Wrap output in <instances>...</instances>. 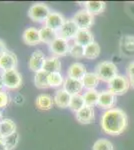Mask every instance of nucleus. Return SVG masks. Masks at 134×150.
<instances>
[{
	"label": "nucleus",
	"mask_w": 134,
	"mask_h": 150,
	"mask_svg": "<svg viewBox=\"0 0 134 150\" xmlns=\"http://www.w3.org/2000/svg\"><path fill=\"white\" fill-rule=\"evenodd\" d=\"M100 52H101L100 45L94 41V42L90 43L89 45L85 46L84 57L86 58V59H90V60L96 59V58L100 55Z\"/></svg>",
	"instance_id": "26"
},
{
	"label": "nucleus",
	"mask_w": 134,
	"mask_h": 150,
	"mask_svg": "<svg viewBox=\"0 0 134 150\" xmlns=\"http://www.w3.org/2000/svg\"><path fill=\"white\" fill-rule=\"evenodd\" d=\"M85 106H89V107L93 108L94 106H97L99 99V92L94 89V90H87L83 95Z\"/></svg>",
	"instance_id": "28"
},
{
	"label": "nucleus",
	"mask_w": 134,
	"mask_h": 150,
	"mask_svg": "<svg viewBox=\"0 0 134 150\" xmlns=\"http://www.w3.org/2000/svg\"><path fill=\"white\" fill-rule=\"evenodd\" d=\"M75 118L80 124H90L95 120L94 109L89 106H84L75 113Z\"/></svg>",
	"instance_id": "12"
},
{
	"label": "nucleus",
	"mask_w": 134,
	"mask_h": 150,
	"mask_svg": "<svg viewBox=\"0 0 134 150\" xmlns=\"http://www.w3.org/2000/svg\"><path fill=\"white\" fill-rule=\"evenodd\" d=\"M19 140H20V135H19L18 132H15V133H13V134L3 138V141L8 150H12L15 148L19 143Z\"/></svg>",
	"instance_id": "31"
},
{
	"label": "nucleus",
	"mask_w": 134,
	"mask_h": 150,
	"mask_svg": "<svg viewBox=\"0 0 134 150\" xmlns=\"http://www.w3.org/2000/svg\"><path fill=\"white\" fill-rule=\"evenodd\" d=\"M48 74L44 70H41V71L37 72L34 75V84L37 88L39 89H45L49 87L48 84Z\"/></svg>",
	"instance_id": "27"
},
{
	"label": "nucleus",
	"mask_w": 134,
	"mask_h": 150,
	"mask_svg": "<svg viewBox=\"0 0 134 150\" xmlns=\"http://www.w3.org/2000/svg\"><path fill=\"white\" fill-rule=\"evenodd\" d=\"M43 70L47 73H54V72H60L61 70V62L59 58L56 56L47 57L45 60V64L43 67Z\"/></svg>",
	"instance_id": "24"
},
{
	"label": "nucleus",
	"mask_w": 134,
	"mask_h": 150,
	"mask_svg": "<svg viewBox=\"0 0 134 150\" xmlns=\"http://www.w3.org/2000/svg\"><path fill=\"white\" fill-rule=\"evenodd\" d=\"M78 30V26L76 25V23L74 22V20L72 18L66 19L64 24L61 26V28L57 31V35L58 37H61L63 39L69 41L71 39H74Z\"/></svg>",
	"instance_id": "6"
},
{
	"label": "nucleus",
	"mask_w": 134,
	"mask_h": 150,
	"mask_svg": "<svg viewBox=\"0 0 134 150\" xmlns=\"http://www.w3.org/2000/svg\"><path fill=\"white\" fill-rule=\"evenodd\" d=\"M72 19L79 29H89L94 24V16L86 9H81L73 15Z\"/></svg>",
	"instance_id": "7"
},
{
	"label": "nucleus",
	"mask_w": 134,
	"mask_h": 150,
	"mask_svg": "<svg viewBox=\"0 0 134 150\" xmlns=\"http://www.w3.org/2000/svg\"><path fill=\"white\" fill-rule=\"evenodd\" d=\"M86 73H87L86 67L84 66V64L80 63V62H74V63H72L67 70L68 77L77 79V80H82Z\"/></svg>",
	"instance_id": "18"
},
{
	"label": "nucleus",
	"mask_w": 134,
	"mask_h": 150,
	"mask_svg": "<svg viewBox=\"0 0 134 150\" xmlns=\"http://www.w3.org/2000/svg\"><path fill=\"white\" fill-rule=\"evenodd\" d=\"M39 35H40V40L42 43L49 45L53 40H55L58 37L57 31L53 30L49 27H46L44 25L42 28L39 29Z\"/></svg>",
	"instance_id": "25"
},
{
	"label": "nucleus",
	"mask_w": 134,
	"mask_h": 150,
	"mask_svg": "<svg viewBox=\"0 0 134 150\" xmlns=\"http://www.w3.org/2000/svg\"><path fill=\"white\" fill-rule=\"evenodd\" d=\"M95 73L101 81L108 83L116 75H118V69L115 63L111 61H102L96 65Z\"/></svg>",
	"instance_id": "2"
},
{
	"label": "nucleus",
	"mask_w": 134,
	"mask_h": 150,
	"mask_svg": "<svg viewBox=\"0 0 134 150\" xmlns=\"http://www.w3.org/2000/svg\"><path fill=\"white\" fill-rule=\"evenodd\" d=\"M92 150H114V147L108 139L101 138L94 142Z\"/></svg>",
	"instance_id": "32"
},
{
	"label": "nucleus",
	"mask_w": 134,
	"mask_h": 150,
	"mask_svg": "<svg viewBox=\"0 0 134 150\" xmlns=\"http://www.w3.org/2000/svg\"><path fill=\"white\" fill-rule=\"evenodd\" d=\"M10 102V98L6 91L0 90V109H3Z\"/></svg>",
	"instance_id": "34"
},
{
	"label": "nucleus",
	"mask_w": 134,
	"mask_h": 150,
	"mask_svg": "<svg viewBox=\"0 0 134 150\" xmlns=\"http://www.w3.org/2000/svg\"><path fill=\"white\" fill-rule=\"evenodd\" d=\"M117 103V96L113 94L110 90H102L99 93V99L97 106L104 110H109L112 108H115Z\"/></svg>",
	"instance_id": "9"
},
{
	"label": "nucleus",
	"mask_w": 134,
	"mask_h": 150,
	"mask_svg": "<svg viewBox=\"0 0 134 150\" xmlns=\"http://www.w3.org/2000/svg\"><path fill=\"white\" fill-rule=\"evenodd\" d=\"M50 12V8L45 3H34L29 7L28 16L34 22H45Z\"/></svg>",
	"instance_id": "4"
},
{
	"label": "nucleus",
	"mask_w": 134,
	"mask_h": 150,
	"mask_svg": "<svg viewBox=\"0 0 134 150\" xmlns=\"http://www.w3.org/2000/svg\"><path fill=\"white\" fill-rule=\"evenodd\" d=\"M65 20L66 19L64 18V16L61 13L56 11H51L44 23L46 27H49L51 29H53V30L58 31L61 28L63 24H64Z\"/></svg>",
	"instance_id": "13"
},
{
	"label": "nucleus",
	"mask_w": 134,
	"mask_h": 150,
	"mask_svg": "<svg viewBox=\"0 0 134 150\" xmlns=\"http://www.w3.org/2000/svg\"><path fill=\"white\" fill-rule=\"evenodd\" d=\"M6 51H7V48H6L5 43H4L3 40L0 39V56H1L2 54H4Z\"/></svg>",
	"instance_id": "36"
},
{
	"label": "nucleus",
	"mask_w": 134,
	"mask_h": 150,
	"mask_svg": "<svg viewBox=\"0 0 134 150\" xmlns=\"http://www.w3.org/2000/svg\"><path fill=\"white\" fill-rule=\"evenodd\" d=\"M49 49L52 52L53 56H56L58 58L62 56H66L67 54H69V49H70L69 41L63 39L61 37H57L49 44Z\"/></svg>",
	"instance_id": "8"
},
{
	"label": "nucleus",
	"mask_w": 134,
	"mask_h": 150,
	"mask_svg": "<svg viewBox=\"0 0 134 150\" xmlns=\"http://www.w3.org/2000/svg\"><path fill=\"white\" fill-rule=\"evenodd\" d=\"M126 72H127L128 79L134 78V61L130 62V63L128 64L127 68H126Z\"/></svg>",
	"instance_id": "35"
},
{
	"label": "nucleus",
	"mask_w": 134,
	"mask_h": 150,
	"mask_svg": "<svg viewBox=\"0 0 134 150\" xmlns=\"http://www.w3.org/2000/svg\"><path fill=\"white\" fill-rule=\"evenodd\" d=\"M22 39L24 43H26L27 45H31V46L39 44L41 42L39 30L37 28L33 27V26L26 28L22 34Z\"/></svg>",
	"instance_id": "15"
},
{
	"label": "nucleus",
	"mask_w": 134,
	"mask_h": 150,
	"mask_svg": "<svg viewBox=\"0 0 134 150\" xmlns=\"http://www.w3.org/2000/svg\"><path fill=\"white\" fill-rule=\"evenodd\" d=\"M16 124L13 120L4 118L0 120V137L4 138L16 132Z\"/></svg>",
	"instance_id": "20"
},
{
	"label": "nucleus",
	"mask_w": 134,
	"mask_h": 150,
	"mask_svg": "<svg viewBox=\"0 0 134 150\" xmlns=\"http://www.w3.org/2000/svg\"><path fill=\"white\" fill-rule=\"evenodd\" d=\"M17 64H18V59L14 52L7 50L4 54L0 56V69L3 72L16 69Z\"/></svg>",
	"instance_id": "10"
},
{
	"label": "nucleus",
	"mask_w": 134,
	"mask_h": 150,
	"mask_svg": "<svg viewBox=\"0 0 134 150\" xmlns=\"http://www.w3.org/2000/svg\"><path fill=\"white\" fill-rule=\"evenodd\" d=\"M84 9H86L92 15H98L105 10L106 3L104 1H86L83 3Z\"/></svg>",
	"instance_id": "22"
},
{
	"label": "nucleus",
	"mask_w": 134,
	"mask_h": 150,
	"mask_svg": "<svg viewBox=\"0 0 134 150\" xmlns=\"http://www.w3.org/2000/svg\"><path fill=\"white\" fill-rule=\"evenodd\" d=\"M100 125L104 133L111 136H117L125 131L128 125V117L120 108L105 110L102 114Z\"/></svg>",
	"instance_id": "1"
},
{
	"label": "nucleus",
	"mask_w": 134,
	"mask_h": 150,
	"mask_svg": "<svg viewBox=\"0 0 134 150\" xmlns=\"http://www.w3.org/2000/svg\"><path fill=\"white\" fill-rule=\"evenodd\" d=\"M74 43L82 46H87L90 43L94 42V36L89 29H79L76 36L74 37Z\"/></svg>",
	"instance_id": "17"
},
{
	"label": "nucleus",
	"mask_w": 134,
	"mask_h": 150,
	"mask_svg": "<svg viewBox=\"0 0 134 150\" xmlns=\"http://www.w3.org/2000/svg\"><path fill=\"white\" fill-rule=\"evenodd\" d=\"M2 117H3V112H2V109H0V119L2 120Z\"/></svg>",
	"instance_id": "39"
},
{
	"label": "nucleus",
	"mask_w": 134,
	"mask_h": 150,
	"mask_svg": "<svg viewBox=\"0 0 134 150\" xmlns=\"http://www.w3.org/2000/svg\"><path fill=\"white\" fill-rule=\"evenodd\" d=\"M64 83V78L60 72L48 74V84L49 87H60Z\"/></svg>",
	"instance_id": "30"
},
{
	"label": "nucleus",
	"mask_w": 134,
	"mask_h": 150,
	"mask_svg": "<svg viewBox=\"0 0 134 150\" xmlns=\"http://www.w3.org/2000/svg\"><path fill=\"white\" fill-rule=\"evenodd\" d=\"M0 150H8L5 143H4L3 138H2V137H0Z\"/></svg>",
	"instance_id": "37"
},
{
	"label": "nucleus",
	"mask_w": 134,
	"mask_h": 150,
	"mask_svg": "<svg viewBox=\"0 0 134 150\" xmlns=\"http://www.w3.org/2000/svg\"><path fill=\"white\" fill-rule=\"evenodd\" d=\"M81 81L85 89H87V90H94L98 86L100 79H99V77L97 76V74L95 72H87Z\"/></svg>",
	"instance_id": "23"
},
{
	"label": "nucleus",
	"mask_w": 134,
	"mask_h": 150,
	"mask_svg": "<svg viewBox=\"0 0 134 150\" xmlns=\"http://www.w3.org/2000/svg\"><path fill=\"white\" fill-rule=\"evenodd\" d=\"M84 50H85V47L82 46V45H79V44H74L70 45V49H69V54L71 55L72 57L74 58H82L84 57Z\"/></svg>",
	"instance_id": "33"
},
{
	"label": "nucleus",
	"mask_w": 134,
	"mask_h": 150,
	"mask_svg": "<svg viewBox=\"0 0 134 150\" xmlns=\"http://www.w3.org/2000/svg\"><path fill=\"white\" fill-rule=\"evenodd\" d=\"M120 51L128 57L134 56V36L125 35L120 40Z\"/></svg>",
	"instance_id": "16"
},
{
	"label": "nucleus",
	"mask_w": 134,
	"mask_h": 150,
	"mask_svg": "<svg viewBox=\"0 0 134 150\" xmlns=\"http://www.w3.org/2000/svg\"><path fill=\"white\" fill-rule=\"evenodd\" d=\"M46 57L41 50H35L32 55L29 58L28 61V67L30 68L31 71H33L34 73H37V72L43 70L45 64Z\"/></svg>",
	"instance_id": "11"
},
{
	"label": "nucleus",
	"mask_w": 134,
	"mask_h": 150,
	"mask_svg": "<svg viewBox=\"0 0 134 150\" xmlns=\"http://www.w3.org/2000/svg\"><path fill=\"white\" fill-rule=\"evenodd\" d=\"M83 88L84 87H83V84H82L81 80H77V79L70 78V77H67V78L64 79L63 89H64L66 92L69 93L71 96L80 94V92H81Z\"/></svg>",
	"instance_id": "14"
},
{
	"label": "nucleus",
	"mask_w": 134,
	"mask_h": 150,
	"mask_svg": "<svg viewBox=\"0 0 134 150\" xmlns=\"http://www.w3.org/2000/svg\"><path fill=\"white\" fill-rule=\"evenodd\" d=\"M2 84L7 89H17L22 85V76L17 69L2 73Z\"/></svg>",
	"instance_id": "5"
},
{
	"label": "nucleus",
	"mask_w": 134,
	"mask_h": 150,
	"mask_svg": "<svg viewBox=\"0 0 134 150\" xmlns=\"http://www.w3.org/2000/svg\"><path fill=\"white\" fill-rule=\"evenodd\" d=\"M84 106H85V103H84L83 95H81V94H77V95L71 96V100H70L69 107H68L70 110L76 113L77 111H79L81 108H83Z\"/></svg>",
	"instance_id": "29"
},
{
	"label": "nucleus",
	"mask_w": 134,
	"mask_h": 150,
	"mask_svg": "<svg viewBox=\"0 0 134 150\" xmlns=\"http://www.w3.org/2000/svg\"><path fill=\"white\" fill-rule=\"evenodd\" d=\"M53 100H54V103L56 104L57 107L68 108L69 107L70 100H71V95L68 92H66L64 89H59V90H57L55 92Z\"/></svg>",
	"instance_id": "19"
},
{
	"label": "nucleus",
	"mask_w": 134,
	"mask_h": 150,
	"mask_svg": "<svg viewBox=\"0 0 134 150\" xmlns=\"http://www.w3.org/2000/svg\"><path fill=\"white\" fill-rule=\"evenodd\" d=\"M129 82H130V86L134 89V78H130V79H129Z\"/></svg>",
	"instance_id": "38"
},
{
	"label": "nucleus",
	"mask_w": 134,
	"mask_h": 150,
	"mask_svg": "<svg viewBox=\"0 0 134 150\" xmlns=\"http://www.w3.org/2000/svg\"><path fill=\"white\" fill-rule=\"evenodd\" d=\"M53 104H54V100L51 97L49 94H40L36 97L35 105L36 108L42 111H47L52 108Z\"/></svg>",
	"instance_id": "21"
},
{
	"label": "nucleus",
	"mask_w": 134,
	"mask_h": 150,
	"mask_svg": "<svg viewBox=\"0 0 134 150\" xmlns=\"http://www.w3.org/2000/svg\"><path fill=\"white\" fill-rule=\"evenodd\" d=\"M107 85H108V90H110L116 96H119L127 92L128 89L130 88V82L127 76L118 74L113 79H111L107 83Z\"/></svg>",
	"instance_id": "3"
}]
</instances>
